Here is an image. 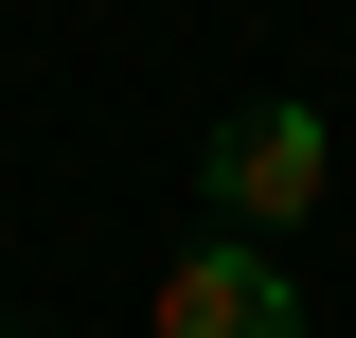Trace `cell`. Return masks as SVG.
I'll return each instance as SVG.
<instances>
[{
	"mask_svg": "<svg viewBox=\"0 0 356 338\" xmlns=\"http://www.w3.org/2000/svg\"><path fill=\"white\" fill-rule=\"evenodd\" d=\"M196 196H214V232H303L321 196H339V125L321 107H214V143H196Z\"/></svg>",
	"mask_w": 356,
	"mask_h": 338,
	"instance_id": "cell-1",
	"label": "cell"
},
{
	"mask_svg": "<svg viewBox=\"0 0 356 338\" xmlns=\"http://www.w3.org/2000/svg\"><path fill=\"white\" fill-rule=\"evenodd\" d=\"M143 338H303V285H285L250 232H196V250L161 267V303H143Z\"/></svg>",
	"mask_w": 356,
	"mask_h": 338,
	"instance_id": "cell-2",
	"label": "cell"
}]
</instances>
